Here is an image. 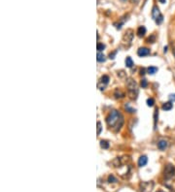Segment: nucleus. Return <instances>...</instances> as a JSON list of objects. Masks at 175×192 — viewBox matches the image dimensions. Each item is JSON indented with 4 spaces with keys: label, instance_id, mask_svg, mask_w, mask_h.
Returning a JSON list of instances; mask_svg holds the SVG:
<instances>
[{
    "label": "nucleus",
    "instance_id": "nucleus-1",
    "mask_svg": "<svg viewBox=\"0 0 175 192\" xmlns=\"http://www.w3.org/2000/svg\"><path fill=\"white\" fill-rule=\"evenodd\" d=\"M106 121H107L108 126L110 129H112L114 132H118L122 128L123 124L125 122L124 117L119 111L113 110L112 112L109 113V115L106 117Z\"/></svg>",
    "mask_w": 175,
    "mask_h": 192
},
{
    "label": "nucleus",
    "instance_id": "nucleus-2",
    "mask_svg": "<svg viewBox=\"0 0 175 192\" xmlns=\"http://www.w3.org/2000/svg\"><path fill=\"white\" fill-rule=\"evenodd\" d=\"M127 87L129 90V94L132 99H136L137 93H138V89H137V84L135 80L132 79H129L127 80Z\"/></svg>",
    "mask_w": 175,
    "mask_h": 192
},
{
    "label": "nucleus",
    "instance_id": "nucleus-3",
    "mask_svg": "<svg viewBox=\"0 0 175 192\" xmlns=\"http://www.w3.org/2000/svg\"><path fill=\"white\" fill-rule=\"evenodd\" d=\"M152 16L154 18V20L156 21L157 24H160V23L164 21V16H162V13H160V9L157 6H154L152 9Z\"/></svg>",
    "mask_w": 175,
    "mask_h": 192
},
{
    "label": "nucleus",
    "instance_id": "nucleus-4",
    "mask_svg": "<svg viewBox=\"0 0 175 192\" xmlns=\"http://www.w3.org/2000/svg\"><path fill=\"white\" fill-rule=\"evenodd\" d=\"M164 177L166 179H172L175 177V167L173 165L171 164H168L165 166L164 168Z\"/></svg>",
    "mask_w": 175,
    "mask_h": 192
},
{
    "label": "nucleus",
    "instance_id": "nucleus-5",
    "mask_svg": "<svg viewBox=\"0 0 175 192\" xmlns=\"http://www.w3.org/2000/svg\"><path fill=\"white\" fill-rule=\"evenodd\" d=\"M154 188L153 181H143L140 183V192H151Z\"/></svg>",
    "mask_w": 175,
    "mask_h": 192
},
{
    "label": "nucleus",
    "instance_id": "nucleus-6",
    "mask_svg": "<svg viewBox=\"0 0 175 192\" xmlns=\"http://www.w3.org/2000/svg\"><path fill=\"white\" fill-rule=\"evenodd\" d=\"M137 54H138L140 57H143V56H147L150 54V49L148 48H140L137 51Z\"/></svg>",
    "mask_w": 175,
    "mask_h": 192
},
{
    "label": "nucleus",
    "instance_id": "nucleus-7",
    "mask_svg": "<svg viewBox=\"0 0 175 192\" xmlns=\"http://www.w3.org/2000/svg\"><path fill=\"white\" fill-rule=\"evenodd\" d=\"M108 82H109V77H108L107 75H104V76L101 77V79L99 80V82L97 84V86L99 87L101 84H103V88H104V87H105V85L107 84Z\"/></svg>",
    "mask_w": 175,
    "mask_h": 192
},
{
    "label": "nucleus",
    "instance_id": "nucleus-8",
    "mask_svg": "<svg viewBox=\"0 0 175 192\" xmlns=\"http://www.w3.org/2000/svg\"><path fill=\"white\" fill-rule=\"evenodd\" d=\"M132 38H133V31H132L131 29L127 30V32L125 33L124 39H125V40H127V42L131 43V42L132 41Z\"/></svg>",
    "mask_w": 175,
    "mask_h": 192
},
{
    "label": "nucleus",
    "instance_id": "nucleus-9",
    "mask_svg": "<svg viewBox=\"0 0 175 192\" xmlns=\"http://www.w3.org/2000/svg\"><path fill=\"white\" fill-rule=\"evenodd\" d=\"M147 162H148L147 156L142 155V156H140V157H139V159H138V166H139V167H144V166L147 164Z\"/></svg>",
    "mask_w": 175,
    "mask_h": 192
},
{
    "label": "nucleus",
    "instance_id": "nucleus-10",
    "mask_svg": "<svg viewBox=\"0 0 175 192\" xmlns=\"http://www.w3.org/2000/svg\"><path fill=\"white\" fill-rule=\"evenodd\" d=\"M167 146H168V143L165 140H160V141L158 142V148L160 150H164L167 148Z\"/></svg>",
    "mask_w": 175,
    "mask_h": 192
},
{
    "label": "nucleus",
    "instance_id": "nucleus-11",
    "mask_svg": "<svg viewBox=\"0 0 175 192\" xmlns=\"http://www.w3.org/2000/svg\"><path fill=\"white\" fill-rule=\"evenodd\" d=\"M172 108H173V104L171 102H166V103H164L162 105V110L164 111H170Z\"/></svg>",
    "mask_w": 175,
    "mask_h": 192
},
{
    "label": "nucleus",
    "instance_id": "nucleus-12",
    "mask_svg": "<svg viewBox=\"0 0 175 192\" xmlns=\"http://www.w3.org/2000/svg\"><path fill=\"white\" fill-rule=\"evenodd\" d=\"M146 33V28L144 26H139L138 29H137V35H138L139 37H142L145 35Z\"/></svg>",
    "mask_w": 175,
    "mask_h": 192
},
{
    "label": "nucleus",
    "instance_id": "nucleus-13",
    "mask_svg": "<svg viewBox=\"0 0 175 192\" xmlns=\"http://www.w3.org/2000/svg\"><path fill=\"white\" fill-rule=\"evenodd\" d=\"M96 59H97L98 62H104L106 58H105V55H104L102 53L98 51V53H97V57H96Z\"/></svg>",
    "mask_w": 175,
    "mask_h": 192
},
{
    "label": "nucleus",
    "instance_id": "nucleus-14",
    "mask_svg": "<svg viewBox=\"0 0 175 192\" xmlns=\"http://www.w3.org/2000/svg\"><path fill=\"white\" fill-rule=\"evenodd\" d=\"M126 66L129 68H131L132 66H133V60H132L131 57H129V56H127L126 58Z\"/></svg>",
    "mask_w": 175,
    "mask_h": 192
},
{
    "label": "nucleus",
    "instance_id": "nucleus-15",
    "mask_svg": "<svg viewBox=\"0 0 175 192\" xmlns=\"http://www.w3.org/2000/svg\"><path fill=\"white\" fill-rule=\"evenodd\" d=\"M157 71H158V68L155 67V66H150V67L147 69V72L150 75H154L155 73H157Z\"/></svg>",
    "mask_w": 175,
    "mask_h": 192
},
{
    "label": "nucleus",
    "instance_id": "nucleus-16",
    "mask_svg": "<svg viewBox=\"0 0 175 192\" xmlns=\"http://www.w3.org/2000/svg\"><path fill=\"white\" fill-rule=\"evenodd\" d=\"M115 96L116 98H123V97L125 96L124 92H122L121 90H119V89H117V90L115 91Z\"/></svg>",
    "mask_w": 175,
    "mask_h": 192
},
{
    "label": "nucleus",
    "instance_id": "nucleus-17",
    "mask_svg": "<svg viewBox=\"0 0 175 192\" xmlns=\"http://www.w3.org/2000/svg\"><path fill=\"white\" fill-rule=\"evenodd\" d=\"M100 146L102 148L106 149V148H109V143H108L107 141H103V140H102V141H100Z\"/></svg>",
    "mask_w": 175,
    "mask_h": 192
},
{
    "label": "nucleus",
    "instance_id": "nucleus-18",
    "mask_svg": "<svg viewBox=\"0 0 175 192\" xmlns=\"http://www.w3.org/2000/svg\"><path fill=\"white\" fill-rule=\"evenodd\" d=\"M104 49H105V46H104L103 44H101V43H98V44H97V51H102Z\"/></svg>",
    "mask_w": 175,
    "mask_h": 192
},
{
    "label": "nucleus",
    "instance_id": "nucleus-19",
    "mask_svg": "<svg viewBox=\"0 0 175 192\" xmlns=\"http://www.w3.org/2000/svg\"><path fill=\"white\" fill-rule=\"evenodd\" d=\"M125 108H126V110L127 111V112H129V113H134V112H135V109H132V108H131L129 104H127Z\"/></svg>",
    "mask_w": 175,
    "mask_h": 192
},
{
    "label": "nucleus",
    "instance_id": "nucleus-20",
    "mask_svg": "<svg viewBox=\"0 0 175 192\" xmlns=\"http://www.w3.org/2000/svg\"><path fill=\"white\" fill-rule=\"evenodd\" d=\"M101 130H102V126H101V122L97 121V135H100Z\"/></svg>",
    "mask_w": 175,
    "mask_h": 192
},
{
    "label": "nucleus",
    "instance_id": "nucleus-21",
    "mask_svg": "<svg viewBox=\"0 0 175 192\" xmlns=\"http://www.w3.org/2000/svg\"><path fill=\"white\" fill-rule=\"evenodd\" d=\"M108 181H109V182H117V179H116L113 175H111V176H109V177H108Z\"/></svg>",
    "mask_w": 175,
    "mask_h": 192
},
{
    "label": "nucleus",
    "instance_id": "nucleus-22",
    "mask_svg": "<svg viewBox=\"0 0 175 192\" xmlns=\"http://www.w3.org/2000/svg\"><path fill=\"white\" fill-rule=\"evenodd\" d=\"M147 105L149 107H152L154 105V99L153 98H149L147 100Z\"/></svg>",
    "mask_w": 175,
    "mask_h": 192
},
{
    "label": "nucleus",
    "instance_id": "nucleus-23",
    "mask_svg": "<svg viewBox=\"0 0 175 192\" xmlns=\"http://www.w3.org/2000/svg\"><path fill=\"white\" fill-rule=\"evenodd\" d=\"M141 85H142V87H146V86H147V80H142V82H141Z\"/></svg>",
    "mask_w": 175,
    "mask_h": 192
},
{
    "label": "nucleus",
    "instance_id": "nucleus-24",
    "mask_svg": "<svg viewBox=\"0 0 175 192\" xmlns=\"http://www.w3.org/2000/svg\"><path fill=\"white\" fill-rule=\"evenodd\" d=\"M169 99H170V100L175 101V94H170V95H169Z\"/></svg>",
    "mask_w": 175,
    "mask_h": 192
},
{
    "label": "nucleus",
    "instance_id": "nucleus-25",
    "mask_svg": "<svg viewBox=\"0 0 175 192\" xmlns=\"http://www.w3.org/2000/svg\"><path fill=\"white\" fill-rule=\"evenodd\" d=\"M158 1H159L160 3H162V4H164V3H166V0H158Z\"/></svg>",
    "mask_w": 175,
    "mask_h": 192
},
{
    "label": "nucleus",
    "instance_id": "nucleus-26",
    "mask_svg": "<svg viewBox=\"0 0 175 192\" xmlns=\"http://www.w3.org/2000/svg\"><path fill=\"white\" fill-rule=\"evenodd\" d=\"M132 2H133V3H137V2L139 1V0H131Z\"/></svg>",
    "mask_w": 175,
    "mask_h": 192
},
{
    "label": "nucleus",
    "instance_id": "nucleus-27",
    "mask_svg": "<svg viewBox=\"0 0 175 192\" xmlns=\"http://www.w3.org/2000/svg\"><path fill=\"white\" fill-rule=\"evenodd\" d=\"M173 54H174V56H175V48H174V49H173Z\"/></svg>",
    "mask_w": 175,
    "mask_h": 192
},
{
    "label": "nucleus",
    "instance_id": "nucleus-28",
    "mask_svg": "<svg viewBox=\"0 0 175 192\" xmlns=\"http://www.w3.org/2000/svg\"><path fill=\"white\" fill-rule=\"evenodd\" d=\"M158 192H164V191H160H160H158Z\"/></svg>",
    "mask_w": 175,
    "mask_h": 192
},
{
    "label": "nucleus",
    "instance_id": "nucleus-29",
    "mask_svg": "<svg viewBox=\"0 0 175 192\" xmlns=\"http://www.w3.org/2000/svg\"><path fill=\"white\" fill-rule=\"evenodd\" d=\"M122 1H126V0H122Z\"/></svg>",
    "mask_w": 175,
    "mask_h": 192
}]
</instances>
